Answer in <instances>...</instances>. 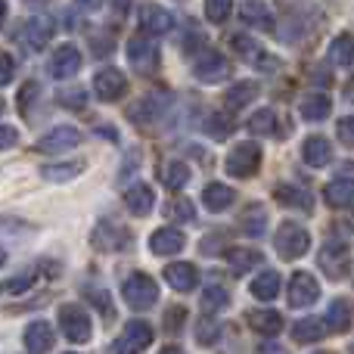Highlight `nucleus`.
Returning a JSON list of instances; mask_svg holds the SVG:
<instances>
[{
  "label": "nucleus",
  "mask_w": 354,
  "mask_h": 354,
  "mask_svg": "<svg viewBox=\"0 0 354 354\" xmlns=\"http://www.w3.org/2000/svg\"><path fill=\"white\" fill-rule=\"evenodd\" d=\"M261 261H264V255L258 249H230V252H227V264H230V274L233 277L249 274V270L258 268Z\"/></svg>",
  "instance_id": "obj_28"
},
{
  "label": "nucleus",
  "mask_w": 354,
  "mask_h": 354,
  "mask_svg": "<svg viewBox=\"0 0 354 354\" xmlns=\"http://www.w3.org/2000/svg\"><path fill=\"white\" fill-rule=\"evenodd\" d=\"M16 75V59L10 53H0V84H10Z\"/></svg>",
  "instance_id": "obj_44"
},
{
  "label": "nucleus",
  "mask_w": 354,
  "mask_h": 354,
  "mask_svg": "<svg viewBox=\"0 0 354 354\" xmlns=\"http://www.w3.org/2000/svg\"><path fill=\"white\" fill-rule=\"evenodd\" d=\"M124 91H128V78L112 66L100 68L97 78H93V93H97V100H103V103H115V100H122Z\"/></svg>",
  "instance_id": "obj_11"
},
{
  "label": "nucleus",
  "mask_w": 354,
  "mask_h": 354,
  "mask_svg": "<svg viewBox=\"0 0 354 354\" xmlns=\"http://www.w3.org/2000/svg\"><path fill=\"white\" fill-rule=\"evenodd\" d=\"M336 131H339V140H342V143H345V147H351V143H354V137H351V115L339 118Z\"/></svg>",
  "instance_id": "obj_45"
},
{
  "label": "nucleus",
  "mask_w": 354,
  "mask_h": 354,
  "mask_svg": "<svg viewBox=\"0 0 354 354\" xmlns=\"http://www.w3.org/2000/svg\"><path fill=\"white\" fill-rule=\"evenodd\" d=\"M301 159L311 168H326L333 159V143L320 134H311L305 143H301Z\"/></svg>",
  "instance_id": "obj_18"
},
{
  "label": "nucleus",
  "mask_w": 354,
  "mask_h": 354,
  "mask_svg": "<svg viewBox=\"0 0 354 354\" xmlns=\"http://www.w3.org/2000/svg\"><path fill=\"white\" fill-rule=\"evenodd\" d=\"M140 28L147 31V35H165V31L174 28V16L168 10H162V6L147 3L140 10Z\"/></svg>",
  "instance_id": "obj_19"
},
{
  "label": "nucleus",
  "mask_w": 354,
  "mask_h": 354,
  "mask_svg": "<svg viewBox=\"0 0 354 354\" xmlns=\"http://www.w3.org/2000/svg\"><path fill=\"white\" fill-rule=\"evenodd\" d=\"M91 243H93L97 252H122V249H128L131 236L122 224H115V221H103V224L93 230Z\"/></svg>",
  "instance_id": "obj_12"
},
{
  "label": "nucleus",
  "mask_w": 354,
  "mask_h": 354,
  "mask_svg": "<svg viewBox=\"0 0 354 354\" xmlns=\"http://www.w3.org/2000/svg\"><path fill=\"white\" fill-rule=\"evenodd\" d=\"M324 199H326V205L336 208V212H348V208H351V199H354L348 174L339 177V180H330V183H326V187H324Z\"/></svg>",
  "instance_id": "obj_23"
},
{
  "label": "nucleus",
  "mask_w": 354,
  "mask_h": 354,
  "mask_svg": "<svg viewBox=\"0 0 354 354\" xmlns=\"http://www.w3.org/2000/svg\"><path fill=\"white\" fill-rule=\"evenodd\" d=\"M180 320H187V311H180V308H171V311H168V324H180Z\"/></svg>",
  "instance_id": "obj_48"
},
{
  "label": "nucleus",
  "mask_w": 354,
  "mask_h": 354,
  "mask_svg": "<svg viewBox=\"0 0 354 354\" xmlns=\"http://www.w3.org/2000/svg\"><path fill=\"white\" fill-rule=\"evenodd\" d=\"M233 199H236V193H233L227 183H205V189H202V202H205L208 212H224V208L233 205Z\"/></svg>",
  "instance_id": "obj_27"
},
{
  "label": "nucleus",
  "mask_w": 354,
  "mask_h": 354,
  "mask_svg": "<svg viewBox=\"0 0 354 354\" xmlns=\"http://www.w3.org/2000/svg\"><path fill=\"white\" fill-rule=\"evenodd\" d=\"M84 171V162H50V165L41 168L44 180H53V183H62V180H72Z\"/></svg>",
  "instance_id": "obj_34"
},
{
  "label": "nucleus",
  "mask_w": 354,
  "mask_h": 354,
  "mask_svg": "<svg viewBox=\"0 0 354 354\" xmlns=\"http://www.w3.org/2000/svg\"><path fill=\"white\" fill-rule=\"evenodd\" d=\"M230 47H233V56H239L243 62H255L258 53H261L258 41H252L249 35H233L230 37Z\"/></svg>",
  "instance_id": "obj_37"
},
{
  "label": "nucleus",
  "mask_w": 354,
  "mask_h": 354,
  "mask_svg": "<svg viewBox=\"0 0 354 354\" xmlns=\"http://www.w3.org/2000/svg\"><path fill=\"white\" fill-rule=\"evenodd\" d=\"M317 264H320V270H324L330 280H345V277L351 274V252H348V245L339 243V239L326 243L324 249H320Z\"/></svg>",
  "instance_id": "obj_6"
},
{
  "label": "nucleus",
  "mask_w": 354,
  "mask_h": 354,
  "mask_svg": "<svg viewBox=\"0 0 354 354\" xmlns=\"http://www.w3.org/2000/svg\"><path fill=\"white\" fill-rule=\"evenodd\" d=\"M159 44L153 41V35H137L128 41V62L137 75H153L159 68Z\"/></svg>",
  "instance_id": "obj_5"
},
{
  "label": "nucleus",
  "mask_w": 354,
  "mask_h": 354,
  "mask_svg": "<svg viewBox=\"0 0 354 354\" xmlns=\"http://www.w3.org/2000/svg\"><path fill=\"white\" fill-rule=\"evenodd\" d=\"M78 68H81V53H78V47H72V44H62V47L50 56V75H53L56 81L75 78Z\"/></svg>",
  "instance_id": "obj_13"
},
{
  "label": "nucleus",
  "mask_w": 354,
  "mask_h": 354,
  "mask_svg": "<svg viewBox=\"0 0 354 354\" xmlns=\"http://www.w3.org/2000/svg\"><path fill=\"white\" fill-rule=\"evenodd\" d=\"M16 140H19V131L10 128V124H0V149H10Z\"/></svg>",
  "instance_id": "obj_46"
},
{
  "label": "nucleus",
  "mask_w": 354,
  "mask_h": 354,
  "mask_svg": "<svg viewBox=\"0 0 354 354\" xmlns=\"http://www.w3.org/2000/svg\"><path fill=\"white\" fill-rule=\"evenodd\" d=\"M330 109H333V103L326 93H308V97L299 103V112L305 122H324V118L330 115Z\"/></svg>",
  "instance_id": "obj_30"
},
{
  "label": "nucleus",
  "mask_w": 354,
  "mask_h": 354,
  "mask_svg": "<svg viewBox=\"0 0 354 354\" xmlns=\"http://www.w3.org/2000/svg\"><path fill=\"white\" fill-rule=\"evenodd\" d=\"M274 199L280 202V205L301 208V212H311V208H314L311 189H301V187H295V183H280V187L274 189Z\"/></svg>",
  "instance_id": "obj_22"
},
{
  "label": "nucleus",
  "mask_w": 354,
  "mask_h": 354,
  "mask_svg": "<svg viewBox=\"0 0 354 354\" xmlns=\"http://www.w3.org/2000/svg\"><path fill=\"white\" fill-rule=\"evenodd\" d=\"M227 174L236 177V180H249V177L258 174L261 168V147L255 140H243L227 153Z\"/></svg>",
  "instance_id": "obj_2"
},
{
  "label": "nucleus",
  "mask_w": 354,
  "mask_h": 354,
  "mask_svg": "<svg viewBox=\"0 0 354 354\" xmlns=\"http://www.w3.org/2000/svg\"><path fill=\"white\" fill-rule=\"evenodd\" d=\"M0 112H3V100H0Z\"/></svg>",
  "instance_id": "obj_55"
},
{
  "label": "nucleus",
  "mask_w": 354,
  "mask_h": 354,
  "mask_svg": "<svg viewBox=\"0 0 354 354\" xmlns=\"http://www.w3.org/2000/svg\"><path fill=\"white\" fill-rule=\"evenodd\" d=\"M227 301H230V295H227V289L221 286V283H208L205 292H202V308H205L208 314L221 311V308H224Z\"/></svg>",
  "instance_id": "obj_38"
},
{
  "label": "nucleus",
  "mask_w": 354,
  "mask_h": 354,
  "mask_svg": "<svg viewBox=\"0 0 354 354\" xmlns=\"http://www.w3.org/2000/svg\"><path fill=\"white\" fill-rule=\"evenodd\" d=\"M122 299H124V305L134 308V311H147V308H153L156 301H159V286H156V280L149 274L134 270V274L124 277V283H122Z\"/></svg>",
  "instance_id": "obj_1"
},
{
  "label": "nucleus",
  "mask_w": 354,
  "mask_h": 354,
  "mask_svg": "<svg viewBox=\"0 0 354 354\" xmlns=\"http://www.w3.org/2000/svg\"><path fill=\"white\" fill-rule=\"evenodd\" d=\"M324 324H326V330L339 333V336L348 333L351 330V301L348 299H333L330 308H326Z\"/></svg>",
  "instance_id": "obj_24"
},
{
  "label": "nucleus",
  "mask_w": 354,
  "mask_h": 354,
  "mask_svg": "<svg viewBox=\"0 0 354 354\" xmlns=\"http://www.w3.org/2000/svg\"><path fill=\"white\" fill-rule=\"evenodd\" d=\"M183 245H187V239L174 227H159L149 236V252L153 255H177V252H183Z\"/></svg>",
  "instance_id": "obj_17"
},
{
  "label": "nucleus",
  "mask_w": 354,
  "mask_h": 354,
  "mask_svg": "<svg viewBox=\"0 0 354 354\" xmlns=\"http://www.w3.org/2000/svg\"><path fill=\"white\" fill-rule=\"evenodd\" d=\"M255 97H258V81H236V84L224 93V103H227V109L236 112V109H243V106H249Z\"/></svg>",
  "instance_id": "obj_31"
},
{
  "label": "nucleus",
  "mask_w": 354,
  "mask_h": 354,
  "mask_svg": "<svg viewBox=\"0 0 354 354\" xmlns=\"http://www.w3.org/2000/svg\"><path fill=\"white\" fill-rule=\"evenodd\" d=\"M277 255L286 258V261H295V258H301L308 249H311V233L305 230L301 224H295V221H283L280 227H277Z\"/></svg>",
  "instance_id": "obj_3"
},
{
  "label": "nucleus",
  "mask_w": 354,
  "mask_h": 354,
  "mask_svg": "<svg viewBox=\"0 0 354 354\" xmlns=\"http://www.w3.org/2000/svg\"><path fill=\"white\" fill-rule=\"evenodd\" d=\"M165 280L171 289H177V292H193V289L199 286V270H196V264H189V261H174L165 268Z\"/></svg>",
  "instance_id": "obj_15"
},
{
  "label": "nucleus",
  "mask_w": 354,
  "mask_h": 354,
  "mask_svg": "<svg viewBox=\"0 0 354 354\" xmlns=\"http://www.w3.org/2000/svg\"><path fill=\"white\" fill-rule=\"evenodd\" d=\"M193 75L202 81V84H218L230 75V62H227L224 53L218 50H202L193 62Z\"/></svg>",
  "instance_id": "obj_8"
},
{
  "label": "nucleus",
  "mask_w": 354,
  "mask_h": 354,
  "mask_svg": "<svg viewBox=\"0 0 354 354\" xmlns=\"http://www.w3.org/2000/svg\"><path fill=\"white\" fill-rule=\"evenodd\" d=\"M59 330L68 342L75 345H87L93 336V324H91V314L84 311L81 305H59Z\"/></svg>",
  "instance_id": "obj_4"
},
{
  "label": "nucleus",
  "mask_w": 354,
  "mask_h": 354,
  "mask_svg": "<svg viewBox=\"0 0 354 354\" xmlns=\"http://www.w3.org/2000/svg\"><path fill=\"white\" fill-rule=\"evenodd\" d=\"M68 354H72V351H68Z\"/></svg>",
  "instance_id": "obj_56"
},
{
  "label": "nucleus",
  "mask_w": 354,
  "mask_h": 354,
  "mask_svg": "<svg viewBox=\"0 0 354 354\" xmlns=\"http://www.w3.org/2000/svg\"><path fill=\"white\" fill-rule=\"evenodd\" d=\"M124 205H128V212L134 218H147L156 205V193L149 189V183H131L124 189Z\"/></svg>",
  "instance_id": "obj_16"
},
{
  "label": "nucleus",
  "mask_w": 354,
  "mask_h": 354,
  "mask_svg": "<svg viewBox=\"0 0 354 354\" xmlns=\"http://www.w3.org/2000/svg\"><path fill=\"white\" fill-rule=\"evenodd\" d=\"M233 12V0H205V19L214 25L227 22V16Z\"/></svg>",
  "instance_id": "obj_39"
},
{
  "label": "nucleus",
  "mask_w": 354,
  "mask_h": 354,
  "mask_svg": "<svg viewBox=\"0 0 354 354\" xmlns=\"http://www.w3.org/2000/svg\"><path fill=\"white\" fill-rule=\"evenodd\" d=\"M53 19L50 16H31L28 22H25V44H28L31 50H44L50 44V37H53Z\"/></svg>",
  "instance_id": "obj_20"
},
{
  "label": "nucleus",
  "mask_w": 354,
  "mask_h": 354,
  "mask_svg": "<svg viewBox=\"0 0 354 354\" xmlns=\"http://www.w3.org/2000/svg\"><path fill=\"white\" fill-rule=\"evenodd\" d=\"M249 131L255 137H270L277 134V112L274 109H258L255 115L249 118Z\"/></svg>",
  "instance_id": "obj_36"
},
{
  "label": "nucleus",
  "mask_w": 354,
  "mask_h": 354,
  "mask_svg": "<svg viewBox=\"0 0 354 354\" xmlns=\"http://www.w3.org/2000/svg\"><path fill=\"white\" fill-rule=\"evenodd\" d=\"M22 342H25V348H28L31 354H47L50 348H53V342H56L53 326H50L47 320H35V324L25 326Z\"/></svg>",
  "instance_id": "obj_14"
},
{
  "label": "nucleus",
  "mask_w": 354,
  "mask_h": 354,
  "mask_svg": "<svg viewBox=\"0 0 354 354\" xmlns=\"http://www.w3.org/2000/svg\"><path fill=\"white\" fill-rule=\"evenodd\" d=\"M28 3H47V0H28Z\"/></svg>",
  "instance_id": "obj_53"
},
{
  "label": "nucleus",
  "mask_w": 354,
  "mask_h": 354,
  "mask_svg": "<svg viewBox=\"0 0 354 354\" xmlns=\"http://www.w3.org/2000/svg\"><path fill=\"white\" fill-rule=\"evenodd\" d=\"M255 354H289V351L283 348V345H277V342H270V339H268V342H261V345H258Z\"/></svg>",
  "instance_id": "obj_47"
},
{
  "label": "nucleus",
  "mask_w": 354,
  "mask_h": 354,
  "mask_svg": "<svg viewBox=\"0 0 354 354\" xmlns=\"http://www.w3.org/2000/svg\"><path fill=\"white\" fill-rule=\"evenodd\" d=\"M159 180H162V187H168V189H183L187 180H189V165L187 162H177V159L162 162Z\"/></svg>",
  "instance_id": "obj_29"
},
{
  "label": "nucleus",
  "mask_w": 354,
  "mask_h": 354,
  "mask_svg": "<svg viewBox=\"0 0 354 354\" xmlns=\"http://www.w3.org/2000/svg\"><path fill=\"white\" fill-rule=\"evenodd\" d=\"M153 336L156 333L147 320H131V324H124L115 348H118V354H143L149 345H153Z\"/></svg>",
  "instance_id": "obj_9"
},
{
  "label": "nucleus",
  "mask_w": 354,
  "mask_h": 354,
  "mask_svg": "<svg viewBox=\"0 0 354 354\" xmlns=\"http://www.w3.org/2000/svg\"><path fill=\"white\" fill-rule=\"evenodd\" d=\"M37 93H41V87H37L35 81H28V84L22 87V93H19V109H22V115H25V118H31L28 103H31V97H37Z\"/></svg>",
  "instance_id": "obj_43"
},
{
  "label": "nucleus",
  "mask_w": 354,
  "mask_h": 354,
  "mask_svg": "<svg viewBox=\"0 0 354 354\" xmlns=\"http://www.w3.org/2000/svg\"><path fill=\"white\" fill-rule=\"evenodd\" d=\"M3 16H6V0H0V22H3Z\"/></svg>",
  "instance_id": "obj_51"
},
{
  "label": "nucleus",
  "mask_w": 354,
  "mask_h": 354,
  "mask_svg": "<svg viewBox=\"0 0 354 354\" xmlns=\"http://www.w3.org/2000/svg\"><path fill=\"white\" fill-rule=\"evenodd\" d=\"M78 6H84V10H100L103 0H78Z\"/></svg>",
  "instance_id": "obj_49"
},
{
  "label": "nucleus",
  "mask_w": 354,
  "mask_h": 354,
  "mask_svg": "<svg viewBox=\"0 0 354 354\" xmlns=\"http://www.w3.org/2000/svg\"><path fill=\"white\" fill-rule=\"evenodd\" d=\"M84 292L91 295V301L100 308V311H103V317H106V320H112V317H115V311H112V299H109V295H106V289H100V286H87Z\"/></svg>",
  "instance_id": "obj_41"
},
{
  "label": "nucleus",
  "mask_w": 354,
  "mask_h": 354,
  "mask_svg": "<svg viewBox=\"0 0 354 354\" xmlns=\"http://www.w3.org/2000/svg\"><path fill=\"white\" fill-rule=\"evenodd\" d=\"M56 100H59V106H66V109H84L87 106L84 87H68V91H59L56 93Z\"/></svg>",
  "instance_id": "obj_40"
},
{
  "label": "nucleus",
  "mask_w": 354,
  "mask_h": 354,
  "mask_svg": "<svg viewBox=\"0 0 354 354\" xmlns=\"http://www.w3.org/2000/svg\"><path fill=\"white\" fill-rule=\"evenodd\" d=\"M168 218H174V221H193L196 214H193V202L189 199H174L171 205H168Z\"/></svg>",
  "instance_id": "obj_42"
},
{
  "label": "nucleus",
  "mask_w": 354,
  "mask_h": 354,
  "mask_svg": "<svg viewBox=\"0 0 354 354\" xmlns=\"http://www.w3.org/2000/svg\"><path fill=\"white\" fill-rule=\"evenodd\" d=\"M78 143H81L78 128H72V124H56V128H50L47 134L35 143V149L44 156H62V153H68V149H75Z\"/></svg>",
  "instance_id": "obj_7"
},
{
  "label": "nucleus",
  "mask_w": 354,
  "mask_h": 354,
  "mask_svg": "<svg viewBox=\"0 0 354 354\" xmlns=\"http://www.w3.org/2000/svg\"><path fill=\"white\" fill-rule=\"evenodd\" d=\"M280 289H283V277L277 274V270H264V274H258L255 280H252L249 292L255 295L258 301H274L277 295H280Z\"/></svg>",
  "instance_id": "obj_26"
},
{
  "label": "nucleus",
  "mask_w": 354,
  "mask_h": 354,
  "mask_svg": "<svg viewBox=\"0 0 354 354\" xmlns=\"http://www.w3.org/2000/svg\"><path fill=\"white\" fill-rule=\"evenodd\" d=\"M286 299L292 308H311L314 301L320 299V283L317 277L305 274V270H299V274L289 280V289H286Z\"/></svg>",
  "instance_id": "obj_10"
},
{
  "label": "nucleus",
  "mask_w": 354,
  "mask_h": 354,
  "mask_svg": "<svg viewBox=\"0 0 354 354\" xmlns=\"http://www.w3.org/2000/svg\"><path fill=\"white\" fill-rule=\"evenodd\" d=\"M239 227H243L249 236H261L268 230V208L264 205H249L239 214Z\"/></svg>",
  "instance_id": "obj_33"
},
{
  "label": "nucleus",
  "mask_w": 354,
  "mask_h": 354,
  "mask_svg": "<svg viewBox=\"0 0 354 354\" xmlns=\"http://www.w3.org/2000/svg\"><path fill=\"white\" fill-rule=\"evenodd\" d=\"M159 354H187V351H180V348H174V345H168V348H162Z\"/></svg>",
  "instance_id": "obj_50"
},
{
  "label": "nucleus",
  "mask_w": 354,
  "mask_h": 354,
  "mask_svg": "<svg viewBox=\"0 0 354 354\" xmlns=\"http://www.w3.org/2000/svg\"><path fill=\"white\" fill-rule=\"evenodd\" d=\"M326 324L320 317H308V320H299V324L292 326V339L295 342H320V339H326Z\"/></svg>",
  "instance_id": "obj_32"
},
{
  "label": "nucleus",
  "mask_w": 354,
  "mask_h": 354,
  "mask_svg": "<svg viewBox=\"0 0 354 354\" xmlns=\"http://www.w3.org/2000/svg\"><path fill=\"white\" fill-rule=\"evenodd\" d=\"M239 16H243L245 25H252V28H258V31H274V12H270V6L261 3V0H245V3L239 6Z\"/></svg>",
  "instance_id": "obj_21"
},
{
  "label": "nucleus",
  "mask_w": 354,
  "mask_h": 354,
  "mask_svg": "<svg viewBox=\"0 0 354 354\" xmlns=\"http://www.w3.org/2000/svg\"><path fill=\"white\" fill-rule=\"evenodd\" d=\"M249 326L255 333H261V336L274 339L283 333V314L270 311V308H264V311H249Z\"/></svg>",
  "instance_id": "obj_25"
},
{
  "label": "nucleus",
  "mask_w": 354,
  "mask_h": 354,
  "mask_svg": "<svg viewBox=\"0 0 354 354\" xmlns=\"http://www.w3.org/2000/svg\"><path fill=\"white\" fill-rule=\"evenodd\" d=\"M351 35L348 31H342L339 37H333V44H330V59H333V66H339V68H351Z\"/></svg>",
  "instance_id": "obj_35"
},
{
  "label": "nucleus",
  "mask_w": 354,
  "mask_h": 354,
  "mask_svg": "<svg viewBox=\"0 0 354 354\" xmlns=\"http://www.w3.org/2000/svg\"><path fill=\"white\" fill-rule=\"evenodd\" d=\"M3 264H6V249L0 245V268H3Z\"/></svg>",
  "instance_id": "obj_52"
},
{
  "label": "nucleus",
  "mask_w": 354,
  "mask_h": 354,
  "mask_svg": "<svg viewBox=\"0 0 354 354\" xmlns=\"http://www.w3.org/2000/svg\"><path fill=\"white\" fill-rule=\"evenodd\" d=\"M314 354H333V351H314Z\"/></svg>",
  "instance_id": "obj_54"
}]
</instances>
